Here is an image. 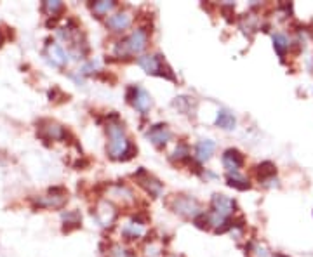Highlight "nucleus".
Masks as SVG:
<instances>
[{
  "label": "nucleus",
  "instance_id": "obj_1",
  "mask_svg": "<svg viewBox=\"0 0 313 257\" xmlns=\"http://www.w3.org/2000/svg\"><path fill=\"white\" fill-rule=\"evenodd\" d=\"M106 132H108V146H106L108 156L113 160H131L138 150L125 136L124 125L119 122V115H111V120H108L106 125Z\"/></svg>",
  "mask_w": 313,
  "mask_h": 257
},
{
  "label": "nucleus",
  "instance_id": "obj_2",
  "mask_svg": "<svg viewBox=\"0 0 313 257\" xmlns=\"http://www.w3.org/2000/svg\"><path fill=\"white\" fill-rule=\"evenodd\" d=\"M148 45V31L144 28H136L127 38L115 45V54L120 58H131L143 52Z\"/></svg>",
  "mask_w": 313,
  "mask_h": 257
},
{
  "label": "nucleus",
  "instance_id": "obj_3",
  "mask_svg": "<svg viewBox=\"0 0 313 257\" xmlns=\"http://www.w3.org/2000/svg\"><path fill=\"white\" fill-rule=\"evenodd\" d=\"M167 207L171 211L179 214L181 217H187V219H197L202 212V207L193 197H188V195H171V198L167 200Z\"/></svg>",
  "mask_w": 313,
  "mask_h": 257
},
{
  "label": "nucleus",
  "instance_id": "obj_4",
  "mask_svg": "<svg viewBox=\"0 0 313 257\" xmlns=\"http://www.w3.org/2000/svg\"><path fill=\"white\" fill-rule=\"evenodd\" d=\"M138 64L143 68L144 72L148 75H158V76H164L167 80H176L172 70H171L167 64L162 61L160 56L156 54H146V56H140L138 58Z\"/></svg>",
  "mask_w": 313,
  "mask_h": 257
},
{
  "label": "nucleus",
  "instance_id": "obj_5",
  "mask_svg": "<svg viewBox=\"0 0 313 257\" xmlns=\"http://www.w3.org/2000/svg\"><path fill=\"white\" fill-rule=\"evenodd\" d=\"M68 200V191L64 188H51L46 195L33 198V205L38 209H61Z\"/></svg>",
  "mask_w": 313,
  "mask_h": 257
},
{
  "label": "nucleus",
  "instance_id": "obj_6",
  "mask_svg": "<svg viewBox=\"0 0 313 257\" xmlns=\"http://www.w3.org/2000/svg\"><path fill=\"white\" fill-rule=\"evenodd\" d=\"M37 134L44 141H61L66 139L68 132L64 131V127H61L54 120H40L37 123Z\"/></svg>",
  "mask_w": 313,
  "mask_h": 257
},
{
  "label": "nucleus",
  "instance_id": "obj_7",
  "mask_svg": "<svg viewBox=\"0 0 313 257\" xmlns=\"http://www.w3.org/2000/svg\"><path fill=\"white\" fill-rule=\"evenodd\" d=\"M127 101L134 105L136 110L141 111L143 115L152 108V96L140 85H131L127 89Z\"/></svg>",
  "mask_w": 313,
  "mask_h": 257
},
{
  "label": "nucleus",
  "instance_id": "obj_8",
  "mask_svg": "<svg viewBox=\"0 0 313 257\" xmlns=\"http://www.w3.org/2000/svg\"><path fill=\"white\" fill-rule=\"evenodd\" d=\"M211 212L224 219H230V215L235 212V202L226 198L224 195H214L211 200Z\"/></svg>",
  "mask_w": 313,
  "mask_h": 257
},
{
  "label": "nucleus",
  "instance_id": "obj_9",
  "mask_svg": "<svg viewBox=\"0 0 313 257\" xmlns=\"http://www.w3.org/2000/svg\"><path fill=\"white\" fill-rule=\"evenodd\" d=\"M134 179L138 182H140L141 186H143L144 190L148 191L152 197H158L160 195V191H162V182L156 179V177H153L152 174H148L146 170L141 167L138 172L134 174Z\"/></svg>",
  "mask_w": 313,
  "mask_h": 257
},
{
  "label": "nucleus",
  "instance_id": "obj_10",
  "mask_svg": "<svg viewBox=\"0 0 313 257\" xmlns=\"http://www.w3.org/2000/svg\"><path fill=\"white\" fill-rule=\"evenodd\" d=\"M46 58L49 59V63L54 64V66H58V68H63L64 64L68 63V54H66V51H64V49L60 45V44L51 42V40H47Z\"/></svg>",
  "mask_w": 313,
  "mask_h": 257
},
{
  "label": "nucleus",
  "instance_id": "obj_11",
  "mask_svg": "<svg viewBox=\"0 0 313 257\" xmlns=\"http://www.w3.org/2000/svg\"><path fill=\"white\" fill-rule=\"evenodd\" d=\"M223 165L228 170V174H238V169L244 165V155L238 150L230 148L223 153Z\"/></svg>",
  "mask_w": 313,
  "mask_h": 257
},
{
  "label": "nucleus",
  "instance_id": "obj_12",
  "mask_svg": "<svg viewBox=\"0 0 313 257\" xmlns=\"http://www.w3.org/2000/svg\"><path fill=\"white\" fill-rule=\"evenodd\" d=\"M132 23V16L131 13H127V11H120V13H115L111 14L108 19H106V26L111 30V31H124L131 26Z\"/></svg>",
  "mask_w": 313,
  "mask_h": 257
},
{
  "label": "nucleus",
  "instance_id": "obj_13",
  "mask_svg": "<svg viewBox=\"0 0 313 257\" xmlns=\"http://www.w3.org/2000/svg\"><path fill=\"white\" fill-rule=\"evenodd\" d=\"M148 137H150V141L155 144V146H158V148L165 146V144L169 143V139H171L169 127L165 125V123H155V125L150 127Z\"/></svg>",
  "mask_w": 313,
  "mask_h": 257
},
{
  "label": "nucleus",
  "instance_id": "obj_14",
  "mask_svg": "<svg viewBox=\"0 0 313 257\" xmlns=\"http://www.w3.org/2000/svg\"><path fill=\"white\" fill-rule=\"evenodd\" d=\"M96 219L99 221L101 226H111L113 221L117 219V211H115V207L108 202H99L96 207Z\"/></svg>",
  "mask_w": 313,
  "mask_h": 257
},
{
  "label": "nucleus",
  "instance_id": "obj_15",
  "mask_svg": "<svg viewBox=\"0 0 313 257\" xmlns=\"http://www.w3.org/2000/svg\"><path fill=\"white\" fill-rule=\"evenodd\" d=\"M195 153H197V158H199L200 162H207L212 156V153H214V143L209 139L199 141V143H197V148H195Z\"/></svg>",
  "mask_w": 313,
  "mask_h": 257
},
{
  "label": "nucleus",
  "instance_id": "obj_16",
  "mask_svg": "<svg viewBox=\"0 0 313 257\" xmlns=\"http://www.w3.org/2000/svg\"><path fill=\"white\" fill-rule=\"evenodd\" d=\"M275 174H277V167L271 164V162H263V164H259L258 167H256V176H258V179L263 182L270 181Z\"/></svg>",
  "mask_w": 313,
  "mask_h": 257
},
{
  "label": "nucleus",
  "instance_id": "obj_17",
  "mask_svg": "<svg viewBox=\"0 0 313 257\" xmlns=\"http://www.w3.org/2000/svg\"><path fill=\"white\" fill-rule=\"evenodd\" d=\"M289 47H291V44H289V38L285 37L283 33H275L273 35V49H275V52L279 54V58L283 61V58H285V54H287Z\"/></svg>",
  "mask_w": 313,
  "mask_h": 257
},
{
  "label": "nucleus",
  "instance_id": "obj_18",
  "mask_svg": "<svg viewBox=\"0 0 313 257\" xmlns=\"http://www.w3.org/2000/svg\"><path fill=\"white\" fill-rule=\"evenodd\" d=\"M235 117H233L230 111L226 110H219L216 115V125L221 127V129H224V131H232V129H235Z\"/></svg>",
  "mask_w": 313,
  "mask_h": 257
},
{
  "label": "nucleus",
  "instance_id": "obj_19",
  "mask_svg": "<svg viewBox=\"0 0 313 257\" xmlns=\"http://www.w3.org/2000/svg\"><path fill=\"white\" fill-rule=\"evenodd\" d=\"M122 236L125 240H138V238L143 236V226L131 221V223H127L122 228Z\"/></svg>",
  "mask_w": 313,
  "mask_h": 257
},
{
  "label": "nucleus",
  "instance_id": "obj_20",
  "mask_svg": "<svg viewBox=\"0 0 313 257\" xmlns=\"http://www.w3.org/2000/svg\"><path fill=\"white\" fill-rule=\"evenodd\" d=\"M115 2H111V0H101V2H94V4H91V9H93V13L96 14L97 17H103L106 16L108 13H111L115 9Z\"/></svg>",
  "mask_w": 313,
  "mask_h": 257
},
{
  "label": "nucleus",
  "instance_id": "obj_21",
  "mask_svg": "<svg viewBox=\"0 0 313 257\" xmlns=\"http://www.w3.org/2000/svg\"><path fill=\"white\" fill-rule=\"evenodd\" d=\"M226 182H228V186H232V188H235V190H249L250 184L249 181H247L246 177H242L240 174H228L226 176Z\"/></svg>",
  "mask_w": 313,
  "mask_h": 257
},
{
  "label": "nucleus",
  "instance_id": "obj_22",
  "mask_svg": "<svg viewBox=\"0 0 313 257\" xmlns=\"http://www.w3.org/2000/svg\"><path fill=\"white\" fill-rule=\"evenodd\" d=\"M195 105H197V103H195V99L190 96H179L174 99V106H176L181 113H190L191 108H195Z\"/></svg>",
  "mask_w": 313,
  "mask_h": 257
},
{
  "label": "nucleus",
  "instance_id": "obj_23",
  "mask_svg": "<svg viewBox=\"0 0 313 257\" xmlns=\"http://www.w3.org/2000/svg\"><path fill=\"white\" fill-rule=\"evenodd\" d=\"M64 219V228L63 231H70L72 228H80V214L78 212H68V214H63Z\"/></svg>",
  "mask_w": 313,
  "mask_h": 257
},
{
  "label": "nucleus",
  "instance_id": "obj_24",
  "mask_svg": "<svg viewBox=\"0 0 313 257\" xmlns=\"http://www.w3.org/2000/svg\"><path fill=\"white\" fill-rule=\"evenodd\" d=\"M42 11L47 16H58L63 11V4L58 2V0H47L42 4Z\"/></svg>",
  "mask_w": 313,
  "mask_h": 257
},
{
  "label": "nucleus",
  "instance_id": "obj_25",
  "mask_svg": "<svg viewBox=\"0 0 313 257\" xmlns=\"http://www.w3.org/2000/svg\"><path fill=\"white\" fill-rule=\"evenodd\" d=\"M110 254H111V257H136L132 250L125 249L122 245H111Z\"/></svg>",
  "mask_w": 313,
  "mask_h": 257
},
{
  "label": "nucleus",
  "instance_id": "obj_26",
  "mask_svg": "<svg viewBox=\"0 0 313 257\" xmlns=\"http://www.w3.org/2000/svg\"><path fill=\"white\" fill-rule=\"evenodd\" d=\"M221 11H223V14H224V17H226V19H232L233 5H223V7H221Z\"/></svg>",
  "mask_w": 313,
  "mask_h": 257
},
{
  "label": "nucleus",
  "instance_id": "obj_27",
  "mask_svg": "<svg viewBox=\"0 0 313 257\" xmlns=\"http://www.w3.org/2000/svg\"><path fill=\"white\" fill-rule=\"evenodd\" d=\"M254 254H256V257H268L266 249H265V247H259V245L254 249Z\"/></svg>",
  "mask_w": 313,
  "mask_h": 257
},
{
  "label": "nucleus",
  "instance_id": "obj_28",
  "mask_svg": "<svg viewBox=\"0 0 313 257\" xmlns=\"http://www.w3.org/2000/svg\"><path fill=\"white\" fill-rule=\"evenodd\" d=\"M2 42H4V37H2V33H0V45H2Z\"/></svg>",
  "mask_w": 313,
  "mask_h": 257
},
{
  "label": "nucleus",
  "instance_id": "obj_29",
  "mask_svg": "<svg viewBox=\"0 0 313 257\" xmlns=\"http://www.w3.org/2000/svg\"><path fill=\"white\" fill-rule=\"evenodd\" d=\"M2 156H4V153H2V151H0V160H2Z\"/></svg>",
  "mask_w": 313,
  "mask_h": 257
},
{
  "label": "nucleus",
  "instance_id": "obj_30",
  "mask_svg": "<svg viewBox=\"0 0 313 257\" xmlns=\"http://www.w3.org/2000/svg\"><path fill=\"white\" fill-rule=\"evenodd\" d=\"M275 257H277V256H275Z\"/></svg>",
  "mask_w": 313,
  "mask_h": 257
}]
</instances>
